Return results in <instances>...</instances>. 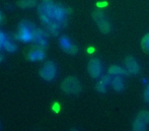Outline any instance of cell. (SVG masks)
Returning a JSON list of instances; mask_svg holds the SVG:
<instances>
[{
    "mask_svg": "<svg viewBox=\"0 0 149 131\" xmlns=\"http://www.w3.org/2000/svg\"><path fill=\"white\" fill-rule=\"evenodd\" d=\"M61 88L66 94H78L81 92V84L76 77L70 76L63 80Z\"/></svg>",
    "mask_w": 149,
    "mask_h": 131,
    "instance_id": "6da1fadb",
    "label": "cell"
},
{
    "mask_svg": "<svg viewBox=\"0 0 149 131\" xmlns=\"http://www.w3.org/2000/svg\"><path fill=\"white\" fill-rule=\"evenodd\" d=\"M40 74H41L42 78L47 80V81L53 80L56 77V74H57V67H56L55 63L52 62V61L47 62L41 68Z\"/></svg>",
    "mask_w": 149,
    "mask_h": 131,
    "instance_id": "7a4b0ae2",
    "label": "cell"
},
{
    "mask_svg": "<svg viewBox=\"0 0 149 131\" xmlns=\"http://www.w3.org/2000/svg\"><path fill=\"white\" fill-rule=\"evenodd\" d=\"M87 70H88L89 75L92 78H98L100 76H102V61L97 58L90 59V61L88 62V66H87Z\"/></svg>",
    "mask_w": 149,
    "mask_h": 131,
    "instance_id": "3957f363",
    "label": "cell"
},
{
    "mask_svg": "<svg viewBox=\"0 0 149 131\" xmlns=\"http://www.w3.org/2000/svg\"><path fill=\"white\" fill-rule=\"evenodd\" d=\"M68 12L69 10L66 7L60 5V4H55L53 7V10H52V16H53V20H57L61 25L63 22H65V18H66Z\"/></svg>",
    "mask_w": 149,
    "mask_h": 131,
    "instance_id": "277c9868",
    "label": "cell"
},
{
    "mask_svg": "<svg viewBox=\"0 0 149 131\" xmlns=\"http://www.w3.org/2000/svg\"><path fill=\"white\" fill-rule=\"evenodd\" d=\"M124 64H125V68L130 74H137L140 71V67L138 65L137 61L133 58L132 56H128L124 59Z\"/></svg>",
    "mask_w": 149,
    "mask_h": 131,
    "instance_id": "5b68a950",
    "label": "cell"
},
{
    "mask_svg": "<svg viewBox=\"0 0 149 131\" xmlns=\"http://www.w3.org/2000/svg\"><path fill=\"white\" fill-rule=\"evenodd\" d=\"M33 41L37 43L38 46L42 48H45L47 46V33L42 29H36L33 33Z\"/></svg>",
    "mask_w": 149,
    "mask_h": 131,
    "instance_id": "8992f818",
    "label": "cell"
},
{
    "mask_svg": "<svg viewBox=\"0 0 149 131\" xmlns=\"http://www.w3.org/2000/svg\"><path fill=\"white\" fill-rule=\"evenodd\" d=\"M60 46L65 52L69 53V54H76L78 51V48L69 40L67 37H62L60 39Z\"/></svg>",
    "mask_w": 149,
    "mask_h": 131,
    "instance_id": "52a82bcc",
    "label": "cell"
},
{
    "mask_svg": "<svg viewBox=\"0 0 149 131\" xmlns=\"http://www.w3.org/2000/svg\"><path fill=\"white\" fill-rule=\"evenodd\" d=\"M28 58L31 61H40L43 60L45 58V52H44V48L40 47V46H36V47L31 48L28 54Z\"/></svg>",
    "mask_w": 149,
    "mask_h": 131,
    "instance_id": "ba28073f",
    "label": "cell"
},
{
    "mask_svg": "<svg viewBox=\"0 0 149 131\" xmlns=\"http://www.w3.org/2000/svg\"><path fill=\"white\" fill-rule=\"evenodd\" d=\"M15 38L18 41L29 42V41H31V40H33V32L18 27V32L15 35Z\"/></svg>",
    "mask_w": 149,
    "mask_h": 131,
    "instance_id": "9c48e42d",
    "label": "cell"
},
{
    "mask_svg": "<svg viewBox=\"0 0 149 131\" xmlns=\"http://www.w3.org/2000/svg\"><path fill=\"white\" fill-rule=\"evenodd\" d=\"M111 85L114 88L116 92H122L125 88V84H124V80L122 78V76H114L112 78V82H111Z\"/></svg>",
    "mask_w": 149,
    "mask_h": 131,
    "instance_id": "30bf717a",
    "label": "cell"
},
{
    "mask_svg": "<svg viewBox=\"0 0 149 131\" xmlns=\"http://www.w3.org/2000/svg\"><path fill=\"white\" fill-rule=\"evenodd\" d=\"M109 74L113 75V76H123V75H127L128 71L126 69H124L123 67L118 66V65H112V66L109 68Z\"/></svg>",
    "mask_w": 149,
    "mask_h": 131,
    "instance_id": "8fae6325",
    "label": "cell"
},
{
    "mask_svg": "<svg viewBox=\"0 0 149 131\" xmlns=\"http://www.w3.org/2000/svg\"><path fill=\"white\" fill-rule=\"evenodd\" d=\"M46 27H47V29L48 32H49L51 35H58V33H59V29L61 27V25L59 22H57V20H52L50 22H48L47 25H46Z\"/></svg>",
    "mask_w": 149,
    "mask_h": 131,
    "instance_id": "7c38bea8",
    "label": "cell"
},
{
    "mask_svg": "<svg viewBox=\"0 0 149 131\" xmlns=\"http://www.w3.org/2000/svg\"><path fill=\"white\" fill-rule=\"evenodd\" d=\"M97 26L100 31L102 34H109L111 32V29H112V26H111L110 22L107 18H104V20H100V22H97Z\"/></svg>",
    "mask_w": 149,
    "mask_h": 131,
    "instance_id": "4fadbf2b",
    "label": "cell"
},
{
    "mask_svg": "<svg viewBox=\"0 0 149 131\" xmlns=\"http://www.w3.org/2000/svg\"><path fill=\"white\" fill-rule=\"evenodd\" d=\"M147 125H148V124H146L145 122H143L142 120L136 118L135 121L133 122V130H135V131H144V130H146V128H147Z\"/></svg>",
    "mask_w": 149,
    "mask_h": 131,
    "instance_id": "5bb4252c",
    "label": "cell"
},
{
    "mask_svg": "<svg viewBox=\"0 0 149 131\" xmlns=\"http://www.w3.org/2000/svg\"><path fill=\"white\" fill-rule=\"evenodd\" d=\"M2 48H4V49L6 50L7 52H15L16 51V46L14 43H12V41H10V40H7L6 39L5 41H4L3 45H2Z\"/></svg>",
    "mask_w": 149,
    "mask_h": 131,
    "instance_id": "9a60e30c",
    "label": "cell"
},
{
    "mask_svg": "<svg viewBox=\"0 0 149 131\" xmlns=\"http://www.w3.org/2000/svg\"><path fill=\"white\" fill-rule=\"evenodd\" d=\"M37 4V0H20L18 2V5L22 8H31L35 7Z\"/></svg>",
    "mask_w": 149,
    "mask_h": 131,
    "instance_id": "2e32d148",
    "label": "cell"
},
{
    "mask_svg": "<svg viewBox=\"0 0 149 131\" xmlns=\"http://www.w3.org/2000/svg\"><path fill=\"white\" fill-rule=\"evenodd\" d=\"M19 29H28L33 33V31L36 29L35 26L33 25V22H31L30 20H22L19 24Z\"/></svg>",
    "mask_w": 149,
    "mask_h": 131,
    "instance_id": "e0dca14e",
    "label": "cell"
},
{
    "mask_svg": "<svg viewBox=\"0 0 149 131\" xmlns=\"http://www.w3.org/2000/svg\"><path fill=\"white\" fill-rule=\"evenodd\" d=\"M136 118H138V119L145 122L146 124H148L149 123V111H147V110H143V111L139 112Z\"/></svg>",
    "mask_w": 149,
    "mask_h": 131,
    "instance_id": "ac0fdd59",
    "label": "cell"
},
{
    "mask_svg": "<svg viewBox=\"0 0 149 131\" xmlns=\"http://www.w3.org/2000/svg\"><path fill=\"white\" fill-rule=\"evenodd\" d=\"M92 18H93V20H95V22L97 24V22H100V20H104L106 16H104V13L102 11V10H95V11L92 13Z\"/></svg>",
    "mask_w": 149,
    "mask_h": 131,
    "instance_id": "d6986e66",
    "label": "cell"
},
{
    "mask_svg": "<svg viewBox=\"0 0 149 131\" xmlns=\"http://www.w3.org/2000/svg\"><path fill=\"white\" fill-rule=\"evenodd\" d=\"M141 47L146 53H149V33L146 34L141 41Z\"/></svg>",
    "mask_w": 149,
    "mask_h": 131,
    "instance_id": "ffe728a7",
    "label": "cell"
},
{
    "mask_svg": "<svg viewBox=\"0 0 149 131\" xmlns=\"http://www.w3.org/2000/svg\"><path fill=\"white\" fill-rule=\"evenodd\" d=\"M107 84H104V82H102L100 80V82H98L97 84H96V86H95V88H96V90L97 92H106V90H107Z\"/></svg>",
    "mask_w": 149,
    "mask_h": 131,
    "instance_id": "44dd1931",
    "label": "cell"
},
{
    "mask_svg": "<svg viewBox=\"0 0 149 131\" xmlns=\"http://www.w3.org/2000/svg\"><path fill=\"white\" fill-rule=\"evenodd\" d=\"M100 81L104 82V83L107 84V85L111 84V82H112V77H111V74L110 75H102V78H100Z\"/></svg>",
    "mask_w": 149,
    "mask_h": 131,
    "instance_id": "7402d4cb",
    "label": "cell"
},
{
    "mask_svg": "<svg viewBox=\"0 0 149 131\" xmlns=\"http://www.w3.org/2000/svg\"><path fill=\"white\" fill-rule=\"evenodd\" d=\"M5 40H6L5 35L0 32V47H1V48H2V45H3V43H4V41H5Z\"/></svg>",
    "mask_w": 149,
    "mask_h": 131,
    "instance_id": "603a6c76",
    "label": "cell"
},
{
    "mask_svg": "<svg viewBox=\"0 0 149 131\" xmlns=\"http://www.w3.org/2000/svg\"><path fill=\"white\" fill-rule=\"evenodd\" d=\"M144 100L149 104V88H146V90L144 92Z\"/></svg>",
    "mask_w": 149,
    "mask_h": 131,
    "instance_id": "cb8c5ba5",
    "label": "cell"
},
{
    "mask_svg": "<svg viewBox=\"0 0 149 131\" xmlns=\"http://www.w3.org/2000/svg\"><path fill=\"white\" fill-rule=\"evenodd\" d=\"M53 109L55 110L56 112H59V110H60L59 104H54V107H53Z\"/></svg>",
    "mask_w": 149,
    "mask_h": 131,
    "instance_id": "d4e9b609",
    "label": "cell"
},
{
    "mask_svg": "<svg viewBox=\"0 0 149 131\" xmlns=\"http://www.w3.org/2000/svg\"><path fill=\"white\" fill-rule=\"evenodd\" d=\"M2 60H3V55H2L1 53H0V62H1Z\"/></svg>",
    "mask_w": 149,
    "mask_h": 131,
    "instance_id": "484cf974",
    "label": "cell"
},
{
    "mask_svg": "<svg viewBox=\"0 0 149 131\" xmlns=\"http://www.w3.org/2000/svg\"><path fill=\"white\" fill-rule=\"evenodd\" d=\"M0 22H1V15H0Z\"/></svg>",
    "mask_w": 149,
    "mask_h": 131,
    "instance_id": "4316f807",
    "label": "cell"
},
{
    "mask_svg": "<svg viewBox=\"0 0 149 131\" xmlns=\"http://www.w3.org/2000/svg\"><path fill=\"white\" fill-rule=\"evenodd\" d=\"M147 88H149V84H148V86H147Z\"/></svg>",
    "mask_w": 149,
    "mask_h": 131,
    "instance_id": "83f0119b",
    "label": "cell"
}]
</instances>
